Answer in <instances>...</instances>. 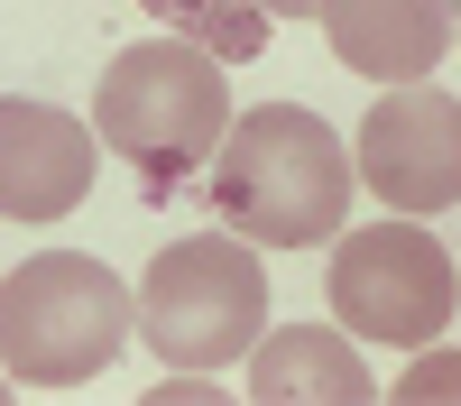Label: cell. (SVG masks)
<instances>
[{"label": "cell", "mask_w": 461, "mask_h": 406, "mask_svg": "<svg viewBox=\"0 0 461 406\" xmlns=\"http://www.w3.org/2000/svg\"><path fill=\"white\" fill-rule=\"evenodd\" d=\"M102 139L65 102H0V221H65L93 194Z\"/></svg>", "instance_id": "7"}, {"label": "cell", "mask_w": 461, "mask_h": 406, "mask_svg": "<svg viewBox=\"0 0 461 406\" xmlns=\"http://www.w3.org/2000/svg\"><path fill=\"white\" fill-rule=\"evenodd\" d=\"M221 56H203L194 37H139V47H121L102 65L93 84V139L111 148V158L139 167V194L148 203H176L185 185H194V167L221 148L230 130V93H221Z\"/></svg>", "instance_id": "2"}, {"label": "cell", "mask_w": 461, "mask_h": 406, "mask_svg": "<svg viewBox=\"0 0 461 406\" xmlns=\"http://www.w3.org/2000/svg\"><path fill=\"white\" fill-rule=\"evenodd\" d=\"M388 397H397V406H461V351H425Z\"/></svg>", "instance_id": "11"}, {"label": "cell", "mask_w": 461, "mask_h": 406, "mask_svg": "<svg viewBox=\"0 0 461 406\" xmlns=\"http://www.w3.org/2000/svg\"><path fill=\"white\" fill-rule=\"evenodd\" d=\"M452 37H461V0H452Z\"/></svg>", "instance_id": "13"}, {"label": "cell", "mask_w": 461, "mask_h": 406, "mask_svg": "<svg viewBox=\"0 0 461 406\" xmlns=\"http://www.w3.org/2000/svg\"><path fill=\"white\" fill-rule=\"evenodd\" d=\"M203 194L221 203V221L240 240L304 249V240H332L341 221H351V148H341V130L323 111L258 102L203 158Z\"/></svg>", "instance_id": "1"}, {"label": "cell", "mask_w": 461, "mask_h": 406, "mask_svg": "<svg viewBox=\"0 0 461 406\" xmlns=\"http://www.w3.org/2000/svg\"><path fill=\"white\" fill-rule=\"evenodd\" d=\"M139 295L84 249H37L0 277V369L19 388H74L121 360Z\"/></svg>", "instance_id": "3"}, {"label": "cell", "mask_w": 461, "mask_h": 406, "mask_svg": "<svg viewBox=\"0 0 461 406\" xmlns=\"http://www.w3.org/2000/svg\"><path fill=\"white\" fill-rule=\"evenodd\" d=\"M139 10L167 19L176 37H194L221 65H249V56H267V37H277V19H267L258 0H139Z\"/></svg>", "instance_id": "10"}, {"label": "cell", "mask_w": 461, "mask_h": 406, "mask_svg": "<svg viewBox=\"0 0 461 406\" xmlns=\"http://www.w3.org/2000/svg\"><path fill=\"white\" fill-rule=\"evenodd\" d=\"M0 397H10V388H0Z\"/></svg>", "instance_id": "14"}, {"label": "cell", "mask_w": 461, "mask_h": 406, "mask_svg": "<svg viewBox=\"0 0 461 406\" xmlns=\"http://www.w3.org/2000/svg\"><path fill=\"white\" fill-rule=\"evenodd\" d=\"M369 360L332 323H286L249 342V397L258 406H369Z\"/></svg>", "instance_id": "9"}, {"label": "cell", "mask_w": 461, "mask_h": 406, "mask_svg": "<svg viewBox=\"0 0 461 406\" xmlns=\"http://www.w3.org/2000/svg\"><path fill=\"white\" fill-rule=\"evenodd\" d=\"M139 332L167 369H230L249 360V342L267 332V268L258 240H240L221 221L203 240H167L148 258L139 286Z\"/></svg>", "instance_id": "4"}, {"label": "cell", "mask_w": 461, "mask_h": 406, "mask_svg": "<svg viewBox=\"0 0 461 406\" xmlns=\"http://www.w3.org/2000/svg\"><path fill=\"white\" fill-rule=\"evenodd\" d=\"M351 176H369V194L388 212H452L461 203V102L425 84H388L369 102V121L351 139Z\"/></svg>", "instance_id": "6"}, {"label": "cell", "mask_w": 461, "mask_h": 406, "mask_svg": "<svg viewBox=\"0 0 461 406\" xmlns=\"http://www.w3.org/2000/svg\"><path fill=\"white\" fill-rule=\"evenodd\" d=\"M267 19H314V0H258Z\"/></svg>", "instance_id": "12"}, {"label": "cell", "mask_w": 461, "mask_h": 406, "mask_svg": "<svg viewBox=\"0 0 461 406\" xmlns=\"http://www.w3.org/2000/svg\"><path fill=\"white\" fill-rule=\"evenodd\" d=\"M323 295H332L341 332L425 351L434 332H452V314H461V268H452V249L415 212H397V221H369V231H332Z\"/></svg>", "instance_id": "5"}, {"label": "cell", "mask_w": 461, "mask_h": 406, "mask_svg": "<svg viewBox=\"0 0 461 406\" xmlns=\"http://www.w3.org/2000/svg\"><path fill=\"white\" fill-rule=\"evenodd\" d=\"M314 19L360 84H425L452 47V0H314Z\"/></svg>", "instance_id": "8"}]
</instances>
